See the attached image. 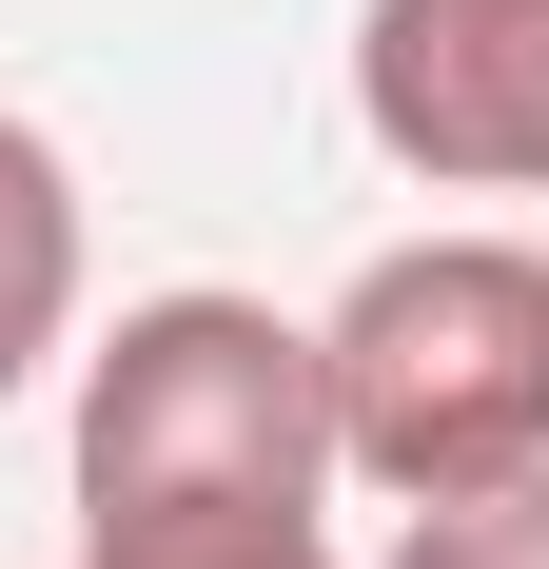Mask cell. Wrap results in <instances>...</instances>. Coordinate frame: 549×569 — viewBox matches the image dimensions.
Returning a JSON list of instances; mask_svg holds the SVG:
<instances>
[{
    "label": "cell",
    "instance_id": "1",
    "mask_svg": "<svg viewBox=\"0 0 549 569\" xmlns=\"http://www.w3.org/2000/svg\"><path fill=\"white\" fill-rule=\"evenodd\" d=\"M333 471V353L274 295L177 276L79 353V550H158V530H315Z\"/></svg>",
    "mask_w": 549,
    "mask_h": 569
},
{
    "label": "cell",
    "instance_id": "2",
    "mask_svg": "<svg viewBox=\"0 0 549 569\" xmlns=\"http://www.w3.org/2000/svg\"><path fill=\"white\" fill-rule=\"evenodd\" d=\"M315 353H333V471L392 511L549 471V256L530 236H392L315 315Z\"/></svg>",
    "mask_w": 549,
    "mask_h": 569
},
{
    "label": "cell",
    "instance_id": "3",
    "mask_svg": "<svg viewBox=\"0 0 549 569\" xmlns=\"http://www.w3.org/2000/svg\"><path fill=\"white\" fill-rule=\"evenodd\" d=\"M353 138L432 197H549V0H353Z\"/></svg>",
    "mask_w": 549,
    "mask_h": 569
},
{
    "label": "cell",
    "instance_id": "4",
    "mask_svg": "<svg viewBox=\"0 0 549 569\" xmlns=\"http://www.w3.org/2000/svg\"><path fill=\"white\" fill-rule=\"evenodd\" d=\"M79 353V158L0 99V393H40Z\"/></svg>",
    "mask_w": 549,
    "mask_h": 569
},
{
    "label": "cell",
    "instance_id": "5",
    "mask_svg": "<svg viewBox=\"0 0 549 569\" xmlns=\"http://www.w3.org/2000/svg\"><path fill=\"white\" fill-rule=\"evenodd\" d=\"M392 569H549V471H491V491H432L392 530Z\"/></svg>",
    "mask_w": 549,
    "mask_h": 569
},
{
    "label": "cell",
    "instance_id": "6",
    "mask_svg": "<svg viewBox=\"0 0 549 569\" xmlns=\"http://www.w3.org/2000/svg\"><path fill=\"white\" fill-rule=\"evenodd\" d=\"M79 569H353V550L315 511V530H158V550H79Z\"/></svg>",
    "mask_w": 549,
    "mask_h": 569
}]
</instances>
